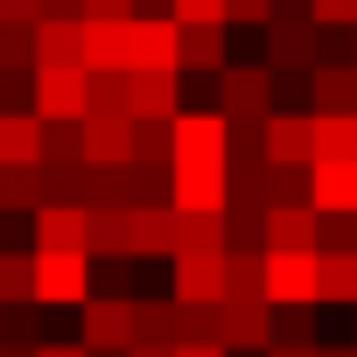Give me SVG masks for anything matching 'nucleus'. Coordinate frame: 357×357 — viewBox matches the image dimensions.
I'll return each instance as SVG.
<instances>
[{"label": "nucleus", "instance_id": "nucleus-1", "mask_svg": "<svg viewBox=\"0 0 357 357\" xmlns=\"http://www.w3.org/2000/svg\"><path fill=\"white\" fill-rule=\"evenodd\" d=\"M36 301L84 308L91 301V252H36Z\"/></svg>", "mask_w": 357, "mask_h": 357}, {"label": "nucleus", "instance_id": "nucleus-2", "mask_svg": "<svg viewBox=\"0 0 357 357\" xmlns=\"http://www.w3.org/2000/svg\"><path fill=\"white\" fill-rule=\"evenodd\" d=\"M218 112L225 119H273V70L266 63H225L218 70Z\"/></svg>", "mask_w": 357, "mask_h": 357}, {"label": "nucleus", "instance_id": "nucleus-3", "mask_svg": "<svg viewBox=\"0 0 357 357\" xmlns=\"http://www.w3.org/2000/svg\"><path fill=\"white\" fill-rule=\"evenodd\" d=\"M77 343L84 350H133V294H91L77 308Z\"/></svg>", "mask_w": 357, "mask_h": 357}, {"label": "nucleus", "instance_id": "nucleus-4", "mask_svg": "<svg viewBox=\"0 0 357 357\" xmlns=\"http://www.w3.org/2000/svg\"><path fill=\"white\" fill-rule=\"evenodd\" d=\"M168 294L183 308H218L225 301V252H175L168 259Z\"/></svg>", "mask_w": 357, "mask_h": 357}, {"label": "nucleus", "instance_id": "nucleus-5", "mask_svg": "<svg viewBox=\"0 0 357 357\" xmlns=\"http://www.w3.org/2000/svg\"><path fill=\"white\" fill-rule=\"evenodd\" d=\"M168 204H175V211H225V204H231L225 161H175V168H168Z\"/></svg>", "mask_w": 357, "mask_h": 357}, {"label": "nucleus", "instance_id": "nucleus-6", "mask_svg": "<svg viewBox=\"0 0 357 357\" xmlns=\"http://www.w3.org/2000/svg\"><path fill=\"white\" fill-rule=\"evenodd\" d=\"M231 154V119L211 105V112H197V105H183L175 112V161H225Z\"/></svg>", "mask_w": 357, "mask_h": 357}, {"label": "nucleus", "instance_id": "nucleus-7", "mask_svg": "<svg viewBox=\"0 0 357 357\" xmlns=\"http://www.w3.org/2000/svg\"><path fill=\"white\" fill-rule=\"evenodd\" d=\"M183 29V22H175ZM231 63V22H197V29H183L175 36V70L183 77H218Z\"/></svg>", "mask_w": 357, "mask_h": 357}, {"label": "nucleus", "instance_id": "nucleus-8", "mask_svg": "<svg viewBox=\"0 0 357 357\" xmlns=\"http://www.w3.org/2000/svg\"><path fill=\"white\" fill-rule=\"evenodd\" d=\"M91 70H36V119H84Z\"/></svg>", "mask_w": 357, "mask_h": 357}, {"label": "nucleus", "instance_id": "nucleus-9", "mask_svg": "<svg viewBox=\"0 0 357 357\" xmlns=\"http://www.w3.org/2000/svg\"><path fill=\"white\" fill-rule=\"evenodd\" d=\"M266 301L315 308V252H266Z\"/></svg>", "mask_w": 357, "mask_h": 357}, {"label": "nucleus", "instance_id": "nucleus-10", "mask_svg": "<svg viewBox=\"0 0 357 357\" xmlns=\"http://www.w3.org/2000/svg\"><path fill=\"white\" fill-rule=\"evenodd\" d=\"M225 350H273V301H218Z\"/></svg>", "mask_w": 357, "mask_h": 357}, {"label": "nucleus", "instance_id": "nucleus-11", "mask_svg": "<svg viewBox=\"0 0 357 357\" xmlns=\"http://www.w3.org/2000/svg\"><path fill=\"white\" fill-rule=\"evenodd\" d=\"M266 161L273 168H315V112H273L266 119Z\"/></svg>", "mask_w": 357, "mask_h": 357}, {"label": "nucleus", "instance_id": "nucleus-12", "mask_svg": "<svg viewBox=\"0 0 357 357\" xmlns=\"http://www.w3.org/2000/svg\"><path fill=\"white\" fill-rule=\"evenodd\" d=\"M266 70L287 77V70H315V22H266Z\"/></svg>", "mask_w": 357, "mask_h": 357}, {"label": "nucleus", "instance_id": "nucleus-13", "mask_svg": "<svg viewBox=\"0 0 357 357\" xmlns=\"http://www.w3.org/2000/svg\"><path fill=\"white\" fill-rule=\"evenodd\" d=\"M84 161H91V168H126V161H133V119H119V112H84Z\"/></svg>", "mask_w": 357, "mask_h": 357}, {"label": "nucleus", "instance_id": "nucleus-14", "mask_svg": "<svg viewBox=\"0 0 357 357\" xmlns=\"http://www.w3.org/2000/svg\"><path fill=\"white\" fill-rule=\"evenodd\" d=\"M266 252H322V218H315V204H280V211H266Z\"/></svg>", "mask_w": 357, "mask_h": 357}, {"label": "nucleus", "instance_id": "nucleus-15", "mask_svg": "<svg viewBox=\"0 0 357 357\" xmlns=\"http://www.w3.org/2000/svg\"><path fill=\"white\" fill-rule=\"evenodd\" d=\"M84 238H91V211H77V204L36 211V252H84Z\"/></svg>", "mask_w": 357, "mask_h": 357}, {"label": "nucleus", "instance_id": "nucleus-16", "mask_svg": "<svg viewBox=\"0 0 357 357\" xmlns=\"http://www.w3.org/2000/svg\"><path fill=\"white\" fill-rule=\"evenodd\" d=\"M175 231H183L175 204H140L133 211V259H175Z\"/></svg>", "mask_w": 357, "mask_h": 357}, {"label": "nucleus", "instance_id": "nucleus-17", "mask_svg": "<svg viewBox=\"0 0 357 357\" xmlns=\"http://www.w3.org/2000/svg\"><path fill=\"white\" fill-rule=\"evenodd\" d=\"M36 70H84V22H36Z\"/></svg>", "mask_w": 357, "mask_h": 357}, {"label": "nucleus", "instance_id": "nucleus-18", "mask_svg": "<svg viewBox=\"0 0 357 357\" xmlns=\"http://www.w3.org/2000/svg\"><path fill=\"white\" fill-rule=\"evenodd\" d=\"M84 70H133V22H84Z\"/></svg>", "mask_w": 357, "mask_h": 357}, {"label": "nucleus", "instance_id": "nucleus-19", "mask_svg": "<svg viewBox=\"0 0 357 357\" xmlns=\"http://www.w3.org/2000/svg\"><path fill=\"white\" fill-rule=\"evenodd\" d=\"M308 204L357 218V161H315V168H308Z\"/></svg>", "mask_w": 357, "mask_h": 357}, {"label": "nucleus", "instance_id": "nucleus-20", "mask_svg": "<svg viewBox=\"0 0 357 357\" xmlns=\"http://www.w3.org/2000/svg\"><path fill=\"white\" fill-rule=\"evenodd\" d=\"M183 112V70H133V119H175Z\"/></svg>", "mask_w": 357, "mask_h": 357}, {"label": "nucleus", "instance_id": "nucleus-21", "mask_svg": "<svg viewBox=\"0 0 357 357\" xmlns=\"http://www.w3.org/2000/svg\"><path fill=\"white\" fill-rule=\"evenodd\" d=\"M36 161H43V119L0 112V168H36Z\"/></svg>", "mask_w": 357, "mask_h": 357}, {"label": "nucleus", "instance_id": "nucleus-22", "mask_svg": "<svg viewBox=\"0 0 357 357\" xmlns=\"http://www.w3.org/2000/svg\"><path fill=\"white\" fill-rule=\"evenodd\" d=\"M308 91H315V112H357V63H315Z\"/></svg>", "mask_w": 357, "mask_h": 357}, {"label": "nucleus", "instance_id": "nucleus-23", "mask_svg": "<svg viewBox=\"0 0 357 357\" xmlns=\"http://www.w3.org/2000/svg\"><path fill=\"white\" fill-rule=\"evenodd\" d=\"M133 343H183V301H133Z\"/></svg>", "mask_w": 357, "mask_h": 357}, {"label": "nucleus", "instance_id": "nucleus-24", "mask_svg": "<svg viewBox=\"0 0 357 357\" xmlns=\"http://www.w3.org/2000/svg\"><path fill=\"white\" fill-rule=\"evenodd\" d=\"M175 22H140L133 15V70H175Z\"/></svg>", "mask_w": 357, "mask_h": 357}, {"label": "nucleus", "instance_id": "nucleus-25", "mask_svg": "<svg viewBox=\"0 0 357 357\" xmlns=\"http://www.w3.org/2000/svg\"><path fill=\"white\" fill-rule=\"evenodd\" d=\"M91 259H133V211H91Z\"/></svg>", "mask_w": 357, "mask_h": 357}, {"label": "nucleus", "instance_id": "nucleus-26", "mask_svg": "<svg viewBox=\"0 0 357 357\" xmlns=\"http://www.w3.org/2000/svg\"><path fill=\"white\" fill-rule=\"evenodd\" d=\"M36 301V245H0V308Z\"/></svg>", "mask_w": 357, "mask_h": 357}, {"label": "nucleus", "instance_id": "nucleus-27", "mask_svg": "<svg viewBox=\"0 0 357 357\" xmlns=\"http://www.w3.org/2000/svg\"><path fill=\"white\" fill-rule=\"evenodd\" d=\"M36 211H43V161L0 168V218H36Z\"/></svg>", "mask_w": 357, "mask_h": 357}, {"label": "nucleus", "instance_id": "nucleus-28", "mask_svg": "<svg viewBox=\"0 0 357 357\" xmlns=\"http://www.w3.org/2000/svg\"><path fill=\"white\" fill-rule=\"evenodd\" d=\"M315 301L357 308V252H315Z\"/></svg>", "mask_w": 357, "mask_h": 357}, {"label": "nucleus", "instance_id": "nucleus-29", "mask_svg": "<svg viewBox=\"0 0 357 357\" xmlns=\"http://www.w3.org/2000/svg\"><path fill=\"white\" fill-rule=\"evenodd\" d=\"M225 301H266V252H225Z\"/></svg>", "mask_w": 357, "mask_h": 357}, {"label": "nucleus", "instance_id": "nucleus-30", "mask_svg": "<svg viewBox=\"0 0 357 357\" xmlns=\"http://www.w3.org/2000/svg\"><path fill=\"white\" fill-rule=\"evenodd\" d=\"M315 161H357V112H315Z\"/></svg>", "mask_w": 357, "mask_h": 357}, {"label": "nucleus", "instance_id": "nucleus-31", "mask_svg": "<svg viewBox=\"0 0 357 357\" xmlns=\"http://www.w3.org/2000/svg\"><path fill=\"white\" fill-rule=\"evenodd\" d=\"M175 252H231V238H225V211H183Z\"/></svg>", "mask_w": 357, "mask_h": 357}, {"label": "nucleus", "instance_id": "nucleus-32", "mask_svg": "<svg viewBox=\"0 0 357 357\" xmlns=\"http://www.w3.org/2000/svg\"><path fill=\"white\" fill-rule=\"evenodd\" d=\"M225 238L231 252H266V204H225Z\"/></svg>", "mask_w": 357, "mask_h": 357}, {"label": "nucleus", "instance_id": "nucleus-33", "mask_svg": "<svg viewBox=\"0 0 357 357\" xmlns=\"http://www.w3.org/2000/svg\"><path fill=\"white\" fill-rule=\"evenodd\" d=\"M43 161L50 168L84 161V119H43Z\"/></svg>", "mask_w": 357, "mask_h": 357}, {"label": "nucleus", "instance_id": "nucleus-34", "mask_svg": "<svg viewBox=\"0 0 357 357\" xmlns=\"http://www.w3.org/2000/svg\"><path fill=\"white\" fill-rule=\"evenodd\" d=\"M91 112L133 119V70H91Z\"/></svg>", "mask_w": 357, "mask_h": 357}, {"label": "nucleus", "instance_id": "nucleus-35", "mask_svg": "<svg viewBox=\"0 0 357 357\" xmlns=\"http://www.w3.org/2000/svg\"><path fill=\"white\" fill-rule=\"evenodd\" d=\"M0 343H15V350H36V343H50V336H43V301L0 308Z\"/></svg>", "mask_w": 357, "mask_h": 357}, {"label": "nucleus", "instance_id": "nucleus-36", "mask_svg": "<svg viewBox=\"0 0 357 357\" xmlns=\"http://www.w3.org/2000/svg\"><path fill=\"white\" fill-rule=\"evenodd\" d=\"M266 204H308V168H273L266 161Z\"/></svg>", "mask_w": 357, "mask_h": 357}, {"label": "nucleus", "instance_id": "nucleus-37", "mask_svg": "<svg viewBox=\"0 0 357 357\" xmlns=\"http://www.w3.org/2000/svg\"><path fill=\"white\" fill-rule=\"evenodd\" d=\"M0 70H36V29H8L0 22Z\"/></svg>", "mask_w": 357, "mask_h": 357}, {"label": "nucleus", "instance_id": "nucleus-38", "mask_svg": "<svg viewBox=\"0 0 357 357\" xmlns=\"http://www.w3.org/2000/svg\"><path fill=\"white\" fill-rule=\"evenodd\" d=\"M350 50H357V29H322L315 22V63H350Z\"/></svg>", "mask_w": 357, "mask_h": 357}, {"label": "nucleus", "instance_id": "nucleus-39", "mask_svg": "<svg viewBox=\"0 0 357 357\" xmlns=\"http://www.w3.org/2000/svg\"><path fill=\"white\" fill-rule=\"evenodd\" d=\"M225 22L231 29H266L273 22V0H225Z\"/></svg>", "mask_w": 357, "mask_h": 357}, {"label": "nucleus", "instance_id": "nucleus-40", "mask_svg": "<svg viewBox=\"0 0 357 357\" xmlns=\"http://www.w3.org/2000/svg\"><path fill=\"white\" fill-rule=\"evenodd\" d=\"M273 343H315L308 336V308H273Z\"/></svg>", "mask_w": 357, "mask_h": 357}, {"label": "nucleus", "instance_id": "nucleus-41", "mask_svg": "<svg viewBox=\"0 0 357 357\" xmlns=\"http://www.w3.org/2000/svg\"><path fill=\"white\" fill-rule=\"evenodd\" d=\"M308 15L322 29H357V0H308Z\"/></svg>", "mask_w": 357, "mask_h": 357}, {"label": "nucleus", "instance_id": "nucleus-42", "mask_svg": "<svg viewBox=\"0 0 357 357\" xmlns=\"http://www.w3.org/2000/svg\"><path fill=\"white\" fill-rule=\"evenodd\" d=\"M183 343H218V308H183Z\"/></svg>", "mask_w": 357, "mask_h": 357}, {"label": "nucleus", "instance_id": "nucleus-43", "mask_svg": "<svg viewBox=\"0 0 357 357\" xmlns=\"http://www.w3.org/2000/svg\"><path fill=\"white\" fill-rule=\"evenodd\" d=\"M175 22L197 29V22H225V0H175Z\"/></svg>", "mask_w": 357, "mask_h": 357}, {"label": "nucleus", "instance_id": "nucleus-44", "mask_svg": "<svg viewBox=\"0 0 357 357\" xmlns=\"http://www.w3.org/2000/svg\"><path fill=\"white\" fill-rule=\"evenodd\" d=\"M0 22H8V29H36L43 22V0H0Z\"/></svg>", "mask_w": 357, "mask_h": 357}, {"label": "nucleus", "instance_id": "nucleus-45", "mask_svg": "<svg viewBox=\"0 0 357 357\" xmlns=\"http://www.w3.org/2000/svg\"><path fill=\"white\" fill-rule=\"evenodd\" d=\"M84 22H133V0H84Z\"/></svg>", "mask_w": 357, "mask_h": 357}, {"label": "nucleus", "instance_id": "nucleus-46", "mask_svg": "<svg viewBox=\"0 0 357 357\" xmlns=\"http://www.w3.org/2000/svg\"><path fill=\"white\" fill-rule=\"evenodd\" d=\"M43 22H84V0H43Z\"/></svg>", "mask_w": 357, "mask_h": 357}, {"label": "nucleus", "instance_id": "nucleus-47", "mask_svg": "<svg viewBox=\"0 0 357 357\" xmlns=\"http://www.w3.org/2000/svg\"><path fill=\"white\" fill-rule=\"evenodd\" d=\"M175 357H231L225 343H175Z\"/></svg>", "mask_w": 357, "mask_h": 357}, {"label": "nucleus", "instance_id": "nucleus-48", "mask_svg": "<svg viewBox=\"0 0 357 357\" xmlns=\"http://www.w3.org/2000/svg\"><path fill=\"white\" fill-rule=\"evenodd\" d=\"M36 357H91L84 343H36Z\"/></svg>", "mask_w": 357, "mask_h": 357}, {"label": "nucleus", "instance_id": "nucleus-49", "mask_svg": "<svg viewBox=\"0 0 357 357\" xmlns=\"http://www.w3.org/2000/svg\"><path fill=\"white\" fill-rule=\"evenodd\" d=\"M266 357H315V343H273Z\"/></svg>", "mask_w": 357, "mask_h": 357}, {"label": "nucleus", "instance_id": "nucleus-50", "mask_svg": "<svg viewBox=\"0 0 357 357\" xmlns=\"http://www.w3.org/2000/svg\"><path fill=\"white\" fill-rule=\"evenodd\" d=\"M126 357H175V350H168V343H133Z\"/></svg>", "mask_w": 357, "mask_h": 357}, {"label": "nucleus", "instance_id": "nucleus-51", "mask_svg": "<svg viewBox=\"0 0 357 357\" xmlns=\"http://www.w3.org/2000/svg\"><path fill=\"white\" fill-rule=\"evenodd\" d=\"M0 357H36V350H15V343H0Z\"/></svg>", "mask_w": 357, "mask_h": 357}, {"label": "nucleus", "instance_id": "nucleus-52", "mask_svg": "<svg viewBox=\"0 0 357 357\" xmlns=\"http://www.w3.org/2000/svg\"><path fill=\"white\" fill-rule=\"evenodd\" d=\"M91 357H126V350H91Z\"/></svg>", "mask_w": 357, "mask_h": 357}, {"label": "nucleus", "instance_id": "nucleus-53", "mask_svg": "<svg viewBox=\"0 0 357 357\" xmlns=\"http://www.w3.org/2000/svg\"><path fill=\"white\" fill-rule=\"evenodd\" d=\"M350 63H357V50H350Z\"/></svg>", "mask_w": 357, "mask_h": 357}]
</instances>
